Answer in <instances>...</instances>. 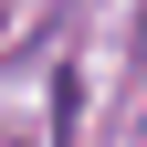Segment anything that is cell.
<instances>
[{
  "instance_id": "cell-1",
  "label": "cell",
  "mask_w": 147,
  "mask_h": 147,
  "mask_svg": "<svg viewBox=\"0 0 147 147\" xmlns=\"http://www.w3.org/2000/svg\"><path fill=\"white\" fill-rule=\"evenodd\" d=\"M126 63H137V74H147V11H137V32H126Z\"/></svg>"
},
{
  "instance_id": "cell-2",
  "label": "cell",
  "mask_w": 147,
  "mask_h": 147,
  "mask_svg": "<svg viewBox=\"0 0 147 147\" xmlns=\"http://www.w3.org/2000/svg\"><path fill=\"white\" fill-rule=\"evenodd\" d=\"M137 147H147V116H137Z\"/></svg>"
}]
</instances>
